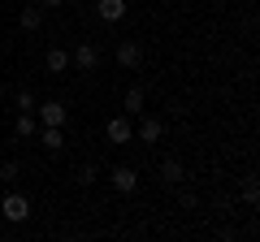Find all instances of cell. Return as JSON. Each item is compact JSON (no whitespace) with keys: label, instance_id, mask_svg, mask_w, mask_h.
<instances>
[{"label":"cell","instance_id":"ba28073f","mask_svg":"<svg viewBox=\"0 0 260 242\" xmlns=\"http://www.w3.org/2000/svg\"><path fill=\"white\" fill-rule=\"evenodd\" d=\"M126 9H130L126 0H95V13H100L104 22H121V18H126Z\"/></svg>","mask_w":260,"mask_h":242},{"label":"cell","instance_id":"9c48e42d","mask_svg":"<svg viewBox=\"0 0 260 242\" xmlns=\"http://www.w3.org/2000/svg\"><path fill=\"white\" fill-rule=\"evenodd\" d=\"M65 69H70V52L61 44H52L48 48V74H65Z\"/></svg>","mask_w":260,"mask_h":242},{"label":"cell","instance_id":"8992f818","mask_svg":"<svg viewBox=\"0 0 260 242\" xmlns=\"http://www.w3.org/2000/svg\"><path fill=\"white\" fill-rule=\"evenodd\" d=\"M160 134H165V121H160V117H143V112H139V130H135V139H139V143H156Z\"/></svg>","mask_w":260,"mask_h":242},{"label":"cell","instance_id":"3957f363","mask_svg":"<svg viewBox=\"0 0 260 242\" xmlns=\"http://www.w3.org/2000/svg\"><path fill=\"white\" fill-rule=\"evenodd\" d=\"M104 134H109L113 147H126V143H135V126H130V117H113L109 126H104Z\"/></svg>","mask_w":260,"mask_h":242},{"label":"cell","instance_id":"52a82bcc","mask_svg":"<svg viewBox=\"0 0 260 242\" xmlns=\"http://www.w3.org/2000/svg\"><path fill=\"white\" fill-rule=\"evenodd\" d=\"M139 61H143V48L135 44V39H121V44H117V65L121 69H135Z\"/></svg>","mask_w":260,"mask_h":242},{"label":"cell","instance_id":"7c38bea8","mask_svg":"<svg viewBox=\"0 0 260 242\" xmlns=\"http://www.w3.org/2000/svg\"><path fill=\"white\" fill-rule=\"evenodd\" d=\"M39 143H44V151H61V147H65L61 126H44V130H39Z\"/></svg>","mask_w":260,"mask_h":242},{"label":"cell","instance_id":"ac0fdd59","mask_svg":"<svg viewBox=\"0 0 260 242\" xmlns=\"http://www.w3.org/2000/svg\"><path fill=\"white\" fill-rule=\"evenodd\" d=\"M243 199H247V204H256V199H260V186H256V182H247V186H243Z\"/></svg>","mask_w":260,"mask_h":242},{"label":"cell","instance_id":"ffe728a7","mask_svg":"<svg viewBox=\"0 0 260 242\" xmlns=\"http://www.w3.org/2000/svg\"><path fill=\"white\" fill-rule=\"evenodd\" d=\"M0 238H5V229H0Z\"/></svg>","mask_w":260,"mask_h":242},{"label":"cell","instance_id":"30bf717a","mask_svg":"<svg viewBox=\"0 0 260 242\" xmlns=\"http://www.w3.org/2000/svg\"><path fill=\"white\" fill-rule=\"evenodd\" d=\"M13 130H18V139H35V134H39V117H35V112H18Z\"/></svg>","mask_w":260,"mask_h":242},{"label":"cell","instance_id":"d6986e66","mask_svg":"<svg viewBox=\"0 0 260 242\" xmlns=\"http://www.w3.org/2000/svg\"><path fill=\"white\" fill-rule=\"evenodd\" d=\"M39 5H44V9H61L65 0H39Z\"/></svg>","mask_w":260,"mask_h":242},{"label":"cell","instance_id":"e0dca14e","mask_svg":"<svg viewBox=\"0 0 260 242\" xmlns=\"http://www.w3.org/2000/svg\"><path fill=\"white\" fill-rule=\"evenodd\" d=\"M9 177H18V160H5L0 165V182H9Z\"/></svg>","mask_w":260,"mask_h":242},{"label":"cell","instance_id":"6da1fadb","mask_svg":"<svg viewBox=\"0 0 260 242\" xmlns=\"http://www.w3.org/2000/svg\"><path fill=\"white\" fill-rule=\"evenodd\" d=\"M0 216H5L9 225L30 221V199H26V195H18V190H13V195H5V199H0Z\"/></svg>","mask_w":260,"mask_h":242},{"label":"cell","instance_id":"9a60e30c","mask_svg":"<svg viewBox=\"0 0 260 242\" xmlns=\"http://www.w3.org/2000/svg\"><path fill=\"white\" fill-rule=\"evenodd\" d=\"M74 182H78V186H91V182H95V169H91V165H83V169L74 173Z\"/></svg>","mask_w":260,"mask_h":242},{"label":"cell","instance_id":"5b68a950","mask_svg":"<svg viewBox=\"0 0 260 242\" xmlns=\"http://www.w3.org/2000/svg\"><path fill=\"white\" fill-rule=\"evenodd\" d=\"M113 190H121V195H135V190H139V173H135L130 165H117V169H113Z\"/></svg>","mask_w":260,"mask_h":242},{"label":"cell","instance_id":"5bb4252c","mask_svg":"<svg viewBox=\"0 0 260 242\" xmlns=\"http://www.w3.org/2000/svg\"><path fill=\"white\" fill-rule=\"evenodd\" d=\"M182 165H178V160L174 156H165V160H160V182H182Z\"/></svg>","mask_w":260,"mask_h":242},{"label":"cell","instance_id":"2e32d148","mask_svg":"<svg viewBox=\"0 0 260 242\" xmlns=\"http://www.w3.org/2000/svg\"><path fill=\"white\" fill-rule=\"evenodd\" d=\"M35 104H39V100H35L30 91H18V108H22V112H35Z\"/></svg>","mask_w":260,"mask_h":242},{"label":"cell","instance_id":"277c9868","mask_svg":"<svg viewBox=\"0 0 260 242\" xmlns=\"http://www.w3.org/2000/svg\"><path fill=\"white\" fill-rule=\"evenodd\" d=\"M35 112H39V126H65V104L61 100H44V104H35Z\"/></svg>","mask_w":260,"mask_h":242},{"label":"cell","instance_id":"7a4b0ae2","mask_svg":"<svg viewBox=\"0 0 260 242\" xmlns=\"http://www.w3.org/2000/svg\"><path fill=\"white\" fill-rule=\"evenodd\" d=\"M70 65H74L78 74H91V69L100 65V48H95V44H78L74 56H70Z\"/></svg>","mask_w":260,"mask_h":242},{"label":"cell","instance_id":"8fae6325","mask_svg":"<svg viewBox=\"0 0 260 242\" xmlns=\"http://www.w3.org/2000/svg\"><path fill=\"white\" fill-rule=\"evenodd\" d=\"M18 22H22V30H39L44 26V5H26V9L18 13Z\"/></svg>","mask_w":260,"mask_h":242},{"label":"cell","instance_id":"4fadbf2b","mask_svg":"<svg viewBox=\"0 0 260 242\" xmlns=\"http://www.w3.org/2000/svg\"><path fill=\"white\" fill-rule=\"evenodd\" d=\"M143 100H148L143 87H130V91H126V117H139V112H143Z\"/></svg>","mask_w":260,"mask_h":242}]
</instances>
